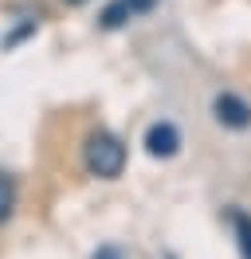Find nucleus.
Returning a JSON list of instances; mask_svg holds the SVG:
<instances>
[{
	"instance_id": "nucleus-3",
	"label": "nucleus",
	"mask_w": 251,
	"mask_h": 259,
	"mask_svg": "<svg viewBox=\"0 0 251 259\" xmlns=\"http://www.w3.org/2000/svg\"><path fill=\"white\" fill-rule=\"evenodd\" d=\"M212 110H216V118L224 122V126H232V130L251 126V106L243 102V98H235V95H220L216 102H212Z\"/></svg>"
},
{
	"instance_id": "nucleus-2",
	"label": "nucleus",
	"mask_w": 251,
	"mask_h": 259,
	"mask_svg": "<svg viewBox=\"0 0 251 259\" xmlns=\"http://www.w3.org/2000/svg\"><path fill=\"white\" fill-rule=\"evenodd\" d=\"M145 149H149V157H173V153L181 149V134H177V126H169V122L149 126V134H145Z\"/></svg>"
},
{
	"instance_id": "nucleus-5",
	"label": "nucleus",
	"mask_w": 251,
	"mask_h": 259,
	"mask_svg": "<svg viewBox=\"0 0 251 259\" xmlns=\"http://www.w3.org/2000/svg\"><path fill=\"white\" fill-rule=\"evenodd\" d=\"M12 204H16V185L8 173H0V224L12 216Z\"/></svg>"
},
{
	"instance_id": "nucleus-8",
	"label": "nucleus",
	"mask_w": 251,
	"mask_h": 259,
	"mask_svg": "<svg viewBox=\"0 0 251 259\" xmlns=\"http://www.w3.org/2000/svg\"><path fill=\"white\" fill-rule=\"evenodd\" d=\"M63 4H87V0H63Z\"/></svg>"
},
{
	"instance_id": "nucleus-1",
	"label": "nucleus",
	"mask_w": 251,
	"mask_h": 259,
	"mask_svg": "<svg viewBox=\"0 0 251 259\" xmlns=\"http://www.w3.org/2000/svg\"><path fill=\"white\" fill-rule=\"evenodd\" d=\"M82 161L94 177H118L126 169V146L114 138V134H91L87 146H82Z\"/></svg>"
},
{
	"instance_id": "nucleus-7",
	"label": "nucleus",
	"mask_w": 251,
	"mask_h": 259,
	"mask_svg": "<svg viewBox=\"0 0 251 259\" xmlns=\"http://www.w3.org/2000/svg\"><path fill=\"white\" fill-rule=\"evenodd\" d=\"M94 259H118V255H114V251H110V247H106V251H98V255H94Z\"/></svg>"
},
{
	"instance_id": "nucleus-4",
	"label": "nucleus",
	"mask_w": 251,
	"mask_h": 259,
	"mask_svg": "<svg viewBox=\"0 0 251 259\" xmlns=\"http://www.w3.org/2000/svg\"><path fill=\"white\" fill-rule=\"evenodd\" d=\"M153 8V0H114L106 12H102V28H122L126 20L141 16V12H149Z\"/></svg>"
},
{
	"instance_id": "nucleus-6",
	"label": "nucleus",
	"mask_w": 251,
	"mask_h": 259,
	"mask_svg": "<svg viewBox=\"0 0 251 259\" xmlns=\"http://www.w3.org/2000/svg\"><path fill=\"white\" fill-rule=\"evenodd\" d=\"M232 224H235V232H239L243 259H251V216H243V212H232Z\"/></svg>"
}]
</instances>
